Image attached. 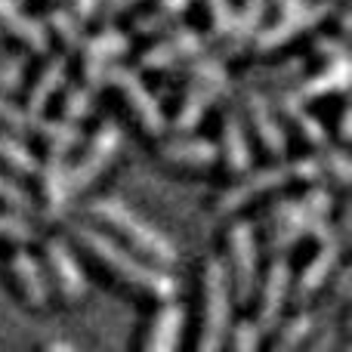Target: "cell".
Masks as SVG:
<instances>
[{
	"label": "cell",
	"mask_w": 352,
	"mask_h": 352,
	"mask_svg": "<svg viewBox=\"0 0 352 352\" xmlns=\"http://www.w3.org/2000/svg\"><path fill=\"white\" fill-rule=\"evenodd\" d=\"M74 238H78L105 269H111V275H115L118 281L148 294V297L167 300V297H173L176 287H179L176 278L164 266H155L152 260H142V256L130 254L127 248H121V244H118L111 235H105V232L90 229V226H78V229H74Z\"/></svg>",
	"instance_id": "obj_1"
},
{
	"label": "cell",
	"mask_w": 352,
	"mask_h": 352,
	"mask_svg": "<svg viewBox=\"0 0 352 352\" xmlns=\"http://www.w3.org/2000/svg\"><path fill=\"white\" fill-rule=\"evenodd\" d=\"M96 223H105L109 229H115L124 241H130V248L136 254H142L146 260H152L155 266H173L176 263V248L173 241L161 229H155L148 219H142L130 204H124L121 198H96L87 207Z\"/></svg>",
	"instance_id": "obj_2"
},
{
	"label": "cell",
	"mask_w": 352,
	"mask_h": 352,
	"mask_svg": "<svg viewBox=\"0 0 352 352\" xmlns=\"http://www.w3.org/2000/svg\"><path fill=\"white\" fill-rule=\"evenodd\" d=\"M334 210V192L331 188L316 186L303 195V198H285L269 210L266 226H269V250L281 254V250L294 248L297 241L309 238V229L316 223L331 217Z\"/></svg>",
	"instance_id": "obj_3"
},
{
	"label": "cell",
	"mask_w": 352,
	"mask_h": 352,
	"mask_svg": "<svg viewBox=\"0 0 352 352\" xmlns=\"http://www.w3.org/2000/svg\"><path fill=\"white\" fill-rule=\"evenodd\" d=\"M201 291H204V328L198 337L201 352H213L226 343L232 316V291H229V269L223 260L210 256L201 266Z\"/></svg>",
	"instance_id": "obj_4"
},
{
	"label": "cell",
	"mask_w": 352,
	"mask_h": 352,
	"mask_svg": "<svg viewBox=\"0 0 352 352\" xmlns=\"http://www.w3.org/2000/svg\"><path fill=\"white\" fill-rule=\"evenodd\" d=\"M186 78H188L186 96H182L179 111H176V118H173L176 130H195L198 121L204 118V111L229 90V74L219 65L217 56H201V59L188 68Z\"/></svg>",
	"instance_id": "obj_5"
},
{
	"label": "cell",
	"mask_w": 352,
	"mask_h": 352,
	"mask_svg": "<svg viewBox=\"0 0 352 352\" xmlns=\"http://www.w3.org/2000/svg\"><path fill=\"white\" fill-rule=\"evenodd\" d=\"M337 10L334 0H303V3L281 10V16L275 19L269 28H256V34L250 37V43L256 47V53H269V50L285 47L287 41H294L297 34H306L316 25H322L331 12Z\"/></svg>",
	"instance_id": "obj_6"
},
{
	"label": "cell",
	"mask_w": 352,
	"mask_h": 352,
	"mask_svg": "<svg viewBox=\"0 0 352 352\" xmlns=\"http://www.w3.org/2000/svg\"><path fill=\"white\" fill-rule=\"evenodd\" d=\"M102 84L115 87L118 93L124 96V102L130 105V111L136 115V121L142 124L148 136H161L167 130V115L161 109V99L142 84V78L133 72V68L124 65H109L102 72Z\"/></svg>",
	"instance_id": "obj_7"
},
{
	"label": "cell",
	"mask_w": 352,
	"mask_h": 352,
	"mask_svg": "<svg viewBox=\"0 0 352 352\" xmlns=\"http://www.w3.org/2000/svg\"><path fill=\"white\" fill-rule=\"evenodd\" d=\"M229 260H232V278L235 285V297L248 303L254 297V287L260 281V250H256L254 226L248 219H238L229 229Z\"/></svg>",
	"instance_id": "obj_8"
},
{
	"label": "cell",
	"mask_w": 352,
	"mask_h": 352,
	"mask_svg": "<svg viewBox=\"0 0 352 352\" xmlns=\"http://www.w3.org/2000/svg\"><path fill=\"white\" fill-rule=\"evenodd\" d=\"M121 127H118V121H105L102 127L93 133V140L87 142L84 155H80V161L74 167H68V179H72V192H80V188H87L93 179H96L99 173L105 170V167L115 161L118 148H121Z\"/></svg>",
	"instance_id": "obj_9"
},
{
	"label": "cell",
	"mask_w": 352,
	"mask_h": 352,
	"mask_svg": "<svg viewBox=\"0 0 352 352\" xmlns=\"http://www.w3.org/2000/svg\"><path fill=\"white\" fill-rule=\"evenodd\" d=\"M287 179H291L287 164H272V167H263V170H254V173L244 170L241 179H235L223 195H219L217 210L219 213H235V210H241L248 201H254V198H260V195L281 188Z\"/></svg>",
	"instance_id": "obj_10"
},
{
	"label": "cell",
	"mask_w": 352,
	"mask_h": 352,
	"mask_svg": "<svg viewBox=\"0 0 352 352\" xmlns=\"http://www.w3.org/2000/svg\"><path fill=\"white\" fill-rule=\"evenodd\" d=\"M204 50H207V37L201 34L198 28H192V25H182V28L170 31L164 41L148 47L146 53L140 56V65L148 68V72H164V68L188 59V56L204 53Z\"/></svg>",
	"instance_id": "obj_11"
},
{
	"label": "cell",
	"mask_w": 352,
	"mask_h": 352,
	"mask_svg": "<svg viewBox=\"0 0 352 352\" xmlns=\"http://www.w3.org/2000/svg\"><path fill=\"white\" fill-rule=\"evenodd\" d=\"M291 285H294V275H291V263L287 256H275L269 263V272L263 278V291H260V331L269 334V331L278 328L281 322V312H285V303L291 297Z\"/></svg>",
	"instance_id": "obj_12"
},
{
	"label": "cell",
	"mask_w": 352,
	"mask_h": 352,
	"mask_svg": "<svg viewBox=\"0 0 352 352\" xmlns=\"http://www.w3.org/2000/svg\"><path fill=\"white\" fill-rule=\"evenodd\" d=\"M340 250H343V238L340 235H331L328 241H318L316 256L306 263V269L300 272L297 285H291V294H294V300H297L300 306L309 303V300L316 297L324 285H328V278L334 275L337 263H340Z\"/></svg>",
	"instance_id": "obj_13"
},
{
	"label": "cell",
	"mask_w": 352,
	"mask_h": 352,
	"mask_svg": "<svg viewBox=\"0 0 352 352\" xmlns=\"http://www.w3.org/2000/svg\"><path fill=\"white\" fill-rule=\"evenodd\" d=\"M244 105H248V118H250V124H254L256 136H260L263 148H266L272 158L281 161L287 155V133H285V124L275 115L269 96L260 90H248L244 93Z\"/></svg>",
	"instance_id": "obj_14"
},
{
	"label": "cell",
	"mask_w": 352,
	"mask_h": 352,
	"mask_svg": "<svg viewBox=\"0 0 352 352\" xmlns=\"http://www.w3.org/2000/svg\"><path fill=\"white\" fill-rule=\"evenodd\" d=\"M43 254H47V269H50V278H53L56 291H59L65 300H72V303L84 297L87 278H84V269H80L78 260H74L72 248H68L62 238H50Z\"/></svg>",
	"instance_id": "obj_15"
},
{
	"label": "cell",
	"mask_w": 352,
	"mask_h": 352,
	"mask_svg": "<svg viewBox=\"0 0 352 352\" xmlns=\"http://www.w3.org/2000/svg\"><path fill=\"white\" fill-rule=\"evenodd\" d=\"M127 47H130L127 34H121L118 28H105V31H99L93 41H84V47H80L84 50V65H80V72H84L87 87L102 84V72L118 56L127 53Z\"/></svg>",
	"instance_id": "obj_16"
},
{
	"label": "cell",
	"mask_w": 352,
	"mask_h": 352,
	"mask_svg": "<svg viewBox=\"0 0 352 352\" xmlns=\"http://www.w3.org/2000/svg\"><path fill=\"white\" fill-rule=\"evenodd\" d=\"M37 176H41V195L43 204H47V217H62L68 210V198H72L65 152H50V158L37 167Z\"/></svg>",
	"instance_id": "obj_17"
},
{
	"label": "cell",
	"mask_w": 352,
	"mask_h": 352,
	"mask_svg": "<svg viewBox=\"0 0 352 352\" xmlns=\"http://www.w3.org/2000/svg\"><path fill=\"white\" fill-rule=\"evenodd\" d=\"M269 102H272V109L278 111V115H285L287 121L300 130V136H303L309 146L322 148L324 142H328V130H324V124L306 109L303 99L297 96V90H285V87H281V90H275L272 96H269Z\"/></svg>",
	"instance_id": "obj_18"
},
{
	"label": "cell",
	"mask_w": 352,
	"mask_h": 352,
	"mask_svg": "<svg viewBox=\"0 0 352 352\" xmlns=\"http://www.w3.org/2000/svg\"><path fill=\"white\" fill-rule=\"evenodd\" d=\"M0 28H6L12 37L25 43L34 53H47L50 50V31L41 19H31L19 10L16 0H0Z\"/></svg>",
	"instance_id": "obj_19"
},
{
	"label": "cell",
	"mask_w": 352,
	"mask_h": 352,
	"mask_svg": "<svg viewBox=\"0 0 352 352\" xmlns=\"http://www.w3.org/2000/svg\"><path fill=\"white\" fill-rule=\"evenodd\" d=\"M161 155L164 161L179 167H210L219 161V146L204 136H182L176 133L161 146Z\"/></svg>",
	"instance_id": "obj_20"
},
{
	"label": "cell",
	"mask_w": 352,
	"mask_h": 352,
	"mask_svg": "<svg viewBox=\"0 0 352 352\" xmlns=\"http://www.w3.org/2000/svg\"><path fill=\"white\" fill-rule=\"evenodd\" d=\"M10 272H12V278H16L19 291L25 294V300H28L31 306H37V309L47 306V300H50V275L43 272V266L28 254V250H16V254H12Z\"/></svg>",
	"instance_id": "obj_21"
},
{
	"label": "cell",
	"mask_w": 352,
	"mask_h": 352,
	"mask_svg": "<svg viewBox=\"0 0 352 352\" xmlns=\"http://www.w3.org/2000/svg\"><path fill=\"white\" fill-rule=\"evenodd\" d=\"M352 80V65L349 59H337V62H324L322 72L309 74V78H300V84L294 87L300 99H322L331 93H346Z\"/></svg>",
	"instance_id": "obj_22"
},
{
	"label": "cell",
	"mask_w": 352,
	"mask_h": 352,
	"mask_svg": "<svg viewBox=\"0 0 352 352\" xmlns=\"http://www.w3.org/2000/svg\"><path fill=\"white\" fill-rule=\"evenodd\" d=\"M182 324H186V309L176 303L173 297H167V303L158 309V316L152 318V328H148V337H146V349H155V352H167V349H176L182 337Z\"/></svg>",
	"instance_id": "obj_23"
},
{
	"label": "cell",
	"mask_w": 352,
	"mask_h": 352,
	"mask_svg": "<svg viewBox=\"0 0 352 352\" xmlns=\"http://www.w3.org/2000/svg\"><path fill=\"white\" fill-rule=\"evenodd\" d=\"M219 158L226 161L232 173H244L250 167V142L244 133V124L238 111H226L223 118V142H219Z\"/></svg>",
	"instance_id": "obj_24"
},
{
	"label": "cell",
	"mask_w": 352,
	"mask_h": 352,
	"mask_svg": "<svg viewBox=\"0 0 352 352\" xmlns=\"http://www.w3.org/2000/svg\"><path fill=\"white\" fill-rule=\"evenodd\" d=\"M62 84H65V59H62V56H53V59L43 65V72L37 74L34 87H31V93H28L25 115L31 118V127H34V121L43 115L47 102L56 96V90H62Z\"/></svg>",
	"instance_id": "obj_25"
},
{
	"label": "cell",
	"mask_w": 352,
	"mask_h": 352,
	"mask_svg": "<svg viewBox=\"0 0 352 352\" xmlns=\"http://www.w3.org/2000/svg\"><path fill=\"white\" fill-rule=\"evenodd\" d=\"M192 6V0H155V6L148 12H142L133 22L136 34H158V31L170 28L176 19H182Z\"/></svg>",
	"instance_id": "obj_26"
},
{
	"label": "cell",
	"mask_w": 352,
	"mask_h": 352,
	"mask_svg": "<svg viewBox=\"0 0 352 352\" xmlns=\"http://www.w3.org/2000/svg\"><path fill=\"white\" fill-rule=\"evenodd\" d=\"M269 3H272V0H244L241 10L235 12V22H232V34L226 37V41H229V50L248 47L250 37H254L256 28L263 25V16H266Z\"/></svg>",
	"instance_id": "obj_27"
},
{
	"label": "cell",
	"mask_w": 352,
	"mask_h": 352,
	"mask_svg": "<svg viewBox=\"0 0 352 352\" xmlns=\"http://www.w3.org/2000/svg\"><path fill=\"white\" fill-rule=\"evenodd\" d=\"M34 130L47 142L50 152H68V148H74L80 142L78 121H68V118H62V121H43V118H37Z\"/></svg>",
	"instance_id": "obj_28"
},
{
	"label": "cell",
	"mask_w": 352,
	"mask_h": 352,
	"mask_svg": "<svg viewBox=\"0 0 352 352\" xmlns=\"http://www.w3.org/2000/svg\"><path fill=\"white\" fill-rule=\"evenodd\" d=\"M275 331H278V334H275V352H287V349L303 346V343L318 331V322H316L312 312H297L287 324L278 322Z\"/></svg>",
	"instance_id": "obj_29"
},
{
	"label": "cell",
	"mask_w": 352,
	"mask_h": 352,
	"mask_svg": "<svg viewBox=\"0 0 352 352\" xmlns=\"http://www.w3.org/2000/svg\"><path fill=\"white\" fill-rule=\"evenodd\" d=\"M47 31H53L65 50H80L84 47V19H78L74 12L68 10H50L47 12Z\"/></svg>",
	"instance_id": "obj_30"
},
{
	"label": "cell",
	"mask_w": 352,
	"mask_h": 352,
	"mask_svg": "<svg viewBox=\"0 0 352 352\" xmlns=\"http://www.w3.org/2000/svg\"><path fill=\"white\" fill-rule=\"evenodd\" d=\"M0 161L19 176H37V167H41V161L31 155V148L25 142L6 133H0Z\"/></svg>",
	"instance_id": "obj_31"
},
{
	"label": "cell",
	"mask_w": 352,
	"mask_h": 352,
	"mask_svg": "<svg viewBox=\"0 0 352 352\" xmlns=\"http://www.w3.org/2000/svg\"><path fill=\"white\" fill-rule=\"evenodd\" d=\"M62 115L68 121H84L93 115V87H74L65 93V102H62Z\"/></svg>",
	"instance_id": "obj_32"
},
{
	"label": "cell",
	"mask_w": 352,
	"mask_h": 352,
	"mask_svg": "<svg viewBox=\"0 0 352 352\" xmlns=\"http://www.w3.org/2000/svg\"><path fill=\"white\" fill-rule=\"evenodd\" d=\"M0 238L6 241H34V226L28 219H22V213L12 210V213H0Z\"/></svg>",
	"instance_id": "obj_33"
},
{
	"label": "cell",
	"mask_w": 352,
	"mask_h": 352,
	"mask_svg": "<svg viewBox=\"0 0 352 352\" xmlns=\"http://www.w3.org/2000/svg\"><path fill=\"white\" fill-rule=\"evenodd\" d=\"M207 16H210L213 34L217 37H229L232 34V22H235V10H232V0H204Z\"/></svg>",
	"instance_id": "obj_34"
},
{
	"label": "cell",
	"mask_w": 352,
	"mask_h": 352,
	"mask_svg": "<svg viewBox=\"0 0 352 352\" xmlns=\"http://www.w3.org/2000/svg\"><path fill=\"white\" fill-rule=\"evenodd\" d=\"M322 164H324V173H328L331 179H337L340 186H349L352 164H349L346 148H328V152L322 155Z\"/></svg>",
	"instance_id": "obj_35"
},
{
	"label": "cell",
	"mask_w": 352,
	"mask_h": 352,
	"mask_svg": "<svg viewBox=\"0 0 352 352\" xmlns=\"http://www.w3.org/2000/svg\"><path fill=\"white\" fill-rule=\"evenodd\" d=\"M0 204H6L10 210H19V213H28L31 207H34L28 192H25L16 179H10V176H3V173H0Z\"/></svg>",
	"instance_id": "obj_36"
},
{
	"label": "cell",
	"mask_w": 352,
	"mask_h": 352,
	"mask_svg": "<svg viewBox=\"0 0 352 352\" xmlns=\"http://www.w3.org/2000/svg\"><path fill=\"white\" fill-rule=\"evenodd\" d=\"M287 173H291V179L316 186V182L324 179V164H322V158H316V155H306V158H297L294 164H287Z\"/></svg>",
	"instance_id": "obj_37"
},
{
	"label": "cell",
	"mask_w": 352,
	"mask_h": 352,
	"mask_svg": "<svg viewBox=\"0 0 352 352\" xmlns=\"http://www.w3.org/2000/svg\"><path fill=\"white\" fill-rule=\"evenodd\" d=\"M25 65L19 56H0V93H16L22 87Z\"/></svg>",
	"instance_id": "obj_38"
},
{
	"label": "cell",
	"mask_w": 352,
	"mask_h": 352,
	"mask_svg": "<svg viewBox=\"0 0 352 352\" xmlns=\"http://www.w3.org/2000/svg\"><path fill=\"white\" fill-rule=\"evenodd\" d=\"M312 53L324 62H337V59H349V47H346V37H334V34H324L316 37L312 43Z\"/></svg>",
	"instance_id": "obj_39"
},
{
	"label": "cell",
	"mask_w": 352,
	"mask_h": 352,
	"mask_svg": "<svg viewBox=\"0 0 352 352\" xmlns=\"http://www.w3.org/2000/svg\"><path fill=\"white\" fill-rule=\"evenodd\" d=\"M260 340H263V331L256 322H238L235 331H232V349H241V352L256 349Z\"/></svg>",
	"instance_id": "obj_40"
},
{
	"label": "cell",
	"mask_w": 352,
	"mask_h": 352,
	"mask_svg": "<svg viewBox=\"0 0 352 352\" xmlns=\"http://www.w3.org/2000/svg\"><path fill=\"white\" fill-rule=\"evenodd\" d=\"M0 124H3L6 130H31V118L25 115L19 105H12L10 99H3L0 96Z\"/></svg>",
	"instance_id": "obj_41"
},
{
	"label": "cell",
	"mask_w": 352,
	"mask_h": 352,
	"mask_svg": "<svg viewBox=\"0 0 352 352\" xmlns=\"http://www.w3.org/2000/svg\"><path fill=\"white\" fill-rule=\"evenodd\" d=\"M322 334L316 337V340L309 343V349L312 352H322V349H331V346H337V328L334 324H324V328H318Z\"/></svg>",
	"instance_id": "obj_42"
},
{
	"label": "cell",
	"mask_w": 352,
	"mask_h": 352,
	"mask_svg": "<svg viewBox=\"0 0 352 352\" xmlns=\"http://www.w3.org/2000/svg\"><path fill=\"white\" fill-rule=\"evenodd\" d=\"M349 287H352V269H340V272H337V287H334L337 303H346L349 300Z\"/></svg>",
	"instance_id": "obj_43"
},
{
	"label": "cell",
	"mask_w": 352,
	"mask_h": 352,
	"mask_svg": "<svg viewBox=\"0 0 352 352\" xmlns=\"http://www.w3.org/2000/svg\"><path fill=\"white\" fill-rule=\"evenodd\" d=\"M136 3H142V0H105V6H102V16H105V19H115V16H121V12H127L130 6H136Z\"/></svg>",
	"instance_id": "obj_44"
},
{
	"label": "cell",
	"mask_w": 352,
	"mask_h": 352,
	"mask_svg": "<svg viewBox=\"0 0 352 352\" xmlns=\"http://www.w3.org/2000/svg\"><path fill=\"white\" fill-rule=\"evenodd\" d=\"M72 6L78 19H93L99 12V0H72Z\"/></svg>",
	"instance_id": "obj_45"
},
{
	"label": "cell",
	"mask_w": 352,
	"mask_h": 352,
	"mask_svg": "<svg viewBox=\"0 0 352 352\" xmlns=\"http://www.w3.org/2000/svg\"><path fill=\"white\" fill-rule=\"evenodd\" d=\"M340 140L343 142L352 140V109L349 105H343V111H340Z\"/></svg>",
	"instance_id": "obj_46"
},
{
	"label": "cell",
	"mask_w": 352,
	"mask_h": 352,
	"mask_svg": "<svg viewBox=\"0 0 352 352\" xmlns=\"http://www.w3.org/2000/svg\"><path fill=\"white\" fill-rule=\"evenodd\" d=\"M349 28H352V16H349V6H343V10H340V34L346 37Z\"/></svg>",
	"instance_id": "obj_47"
},
{
	"label": "cell",
	"mask_w": 352,
	"mask_h": 352,
	"mask_svg": "<svg viewBox=\"0 0 352 352\" xmlns=\"http://www.w3.org/2000/svg\"><path fill=\"white\" fill-rule=\"evenodd\" d=\"M297 3H303V0H275L278 12H281V10H291V6H297Z\"/></svg>",
	"instance_id": "obj_48"
},
{
	"label": "cell",
	"mask_w": 352,
	"mask_h": 352,
	"mask_svg": "<svg viewBox=\"0 0 352 352\" xmlns=\"http://www.w3.org/2000/svg\"><path fill=\"white\" fill-rule=\"evenodd\" d=\"M47 349H74V346H72V343H65V340H50Z\"/></svg>",
	"instance_id": "obj_49"
}]
</instances>
